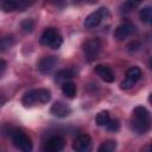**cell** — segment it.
<instances>
[{
	"mask_svg": "<svg viewBox=\"0 0 152 152\" xmlns=\"http://www.w3.org/2000/svg\"><path fill=\"white\" fill-rule=\"evenodd\" d=\"M139 17H140V19H141L142 23L148 24L151 21V19H152V8L150 6H146V7L141 8L140 10V13H139Z\"/></svg>",
	"mask_w": 152,
	"mask_h": 152,
	"instance_id": "cell-18",
	"label": "cell"
},
{
	"mask_svg": "<svg viewBox=\"0 0 152 152\" xmlns=\"http://www.w3.org/2000/svg\"><path fill=\"white\" fill-rule=\"evenodd\" d=\"M32 2L33 0H1V8L4 12L23 11Z\"/></svg>",
	"mask_w": 152,
	"mask_h": 152,
	"instance_id": "cell-8",
	"label": "cell"
},
{
	"mask_svg": "<svg viewBox=\"0 0 152 152\" xmlns=\"http://www.w3.org/2000/svg\"><path fill=\"white\" fill-rule=\"evenodd\" d=\"M108 17V10L106 7H101L96 10L95 12H91L86 19H84V26L87 28H94L101 24L103 19Z\"/></svg>",
	"mask_w": 152,
	"mask_h": 152,
	"instance_id": "cell-6",
	"label": "cell"
},
{
	"mask_svg": "<svg viewBox=\"0 0 152 152\" xmlns=\"http://www.w3.org/2000/svg\"><path fill=\"white\" fill-rule=\"evenodd\" d=\"M64 138L61 137V135H53L51 137L50 139H48L45 141V145H44V151L46 152H58V151H62L63 147H64Z\"/></svg>",
	"mask_w": 152,
	"mask_h": 152,
	"instance_id": "cell-10",
	"label": "cell"
},
{
	"mask_svg": "<svg viewBox=\"0 0 152 152\" xmlns=\"http://www.w3.org/2000/svg\"><path fill=\"white\" fill-rule=\"evenodd\" d=\"M144 0H126L124 6H122V11L124 12H131L132 10L137 8Z\"/></svg>",
	"mask_w": 152,
	"mask_h": 152,
	"instance_id": "cell-20",
	"label": "cell"
},
{
	"mask_svg": "<svg viewBox=\"0 0 152 152\" xmlns=\"http://www.w3.org/2000/svg\"><path fill=\"white\" fill-rule=\"evenodd\" d=\"M50 99H51V93L49 89L38 88V89H32L25 93L21 99V103L25 107H31L37 103H48Z\"/></svg>",
	"mask_w": 152,
	"mask_h": 152,
	"instance_id": "cell-2",
	"label": "cell"
},
{
	"mask_svg": "<svg viewBox=\"0 0 152 152\" xmlns=\"http://www.w3.org/2000/svg\"><path fill=\"white\" fill-rule=\"evenodd\" d=\"M75 77V71L72 69H62L56 74V82H66Z\"/></svg>",
	"mask_w": 152,
	"mask_h": 152,
	"instance_id": "cell-16",
	"label": "cell"
},
{
	"mask_svg": "<svg viewBox=\"0 0 152 152\" xmlns=\"http://www.w3.org/2000/svg\"><path fill=\"white\" fill-rule=\"evenodd\" d=\"M134 31H135V27L131 21H124L116 26V28L114 31V38L116 40H125Z\"/></svg>",
	"mask_w": 152,
	"mask_h": 152,
	"instance_id": "cell-9",
	"label": "cell"
},
{
	"mask_svg": "<svg viewBox=\"0 0 152 152\" xmlns=\"http://www.w3.org/2000/svg\"><path fill=\"white\" fill-rule=\"evenodd\" d=\"M141 78V70L138 66H132L126 71V77L125 80L121 82L120 88L124 90L131 89L132 87L135 86V83Z\"/></svg>",
	"mask_w": 152,
	"mask_h": 152,
	"instance_id": "cell-7",
	"label": "cell"
},
{
	"mask_svg": "<svg viewBox=\"0 0 152 152\" xmlns=\"http://www.w3.org/2000/svg\"><path fill=\"white\" fill-rule=\"evenodd\" d=\"M87 2H89V4H95V2H97V0H86Z\"/></svg>",
	"mask_w": 152,
	"mask_h": 152,
	"instance_id": "cell-25",
	"label": "cell"
},
{
	"mask_svg": "<svg viewBox=\"0 0 152 152\" xmlns=\"http://www.w3.org/2000/svg\"><path fill=\"white\" fill-rule=\"evenodd\" d=\"M109 112L108 110H102L96 115V124L99 126H106V124L109 121Z\"/></svg>",
	"mask_w": 152,
	"mask_h": 152,
	"instance_id": "cell-19",
	"label": "cell"
},
{
	"mask_svg": "<svg viewBox=\"0 0 152 152\" xmlns=\"http://www.w3.org/2000/svg\"><path fill=\"white\" fill-rule=\"evenodd\" d=\"M101 42L97 39V38H91V39H88L83 43L82 45V49H83V52H84V56L86 58L91 62L94 61L97 56H99V52L101 50Z\"/></svg>",
	"mask_w": 152,
	"mask_h": 152,
	"instance_id": "cell-4",
	"label": "cell"
},
{
	"mask_svg": "<svg viewBox=\"0 0 152 152\" xmlns=\"http://www.w3.org/2000/svg\"><path fill=\"white\" fill-rule=\"evenodd\" d=\"M12 141H13V145L24 151V152H28L32 150V141L31 139L28 138V135L21 131H13L12 133Z\"/></svg>",
	"mask_w": 152,
	"mask_h": 152,
	"instance_id": "cell-5",
	"label": "cell"
},
{
	"mask_svg": "<svg viewBox=\"0 0 152 152\" xmlns=\"http://www.w3.org/2000/svg\"><path fill=\"white\" fill-rule=\"evenodd\" d=\"M40 43L50 49H59L63 44V38L57 32V30L53 27H48L40 37Z\"/></svg>",
	"mask_w": 152,
	"mask_h": 152,
	"instance_id": "cell-3",
	"label": "cell"
},
{
	"mask_svg": "<svg viewBox=\"0 0 152 152\" xmlns=\"http://www.w3.org/2000/svg\"><path fill=\"white\" fill-rule=\"evenodd\" d=\"M6 66H7L6 61H4V59H1V58H0V75L6 70Z\"/></svg>",
	"mask_w": 152,
	"mask_h": 152,
	"instance_id": "cell-24",
	"label": "cell"
},
{
	"mask_svg": "<svg viewBox=\"0 0 152 152\" xmlns=\"http://www.w3.org/2000/svg\"><path fill=\"white\" fill-rule=\"evenodd\" d=\"M95 72L100 76L101 80H103L104 82L107 83H112L114 82L115 80V75H114V71L107 66V65H103V64H97L95 66Z\"/></svg>",
	"mask_w": 152,
	"mask_h": 152,
	"instance_id": "cell-12",
	"label": "cell"
},
{
	"mask_svg": "<svg viewBox=\"0 0 152 152\" xmlns=\"http://www.w3.org/2000/svg\"><path fill=\"white\" fill-rule=\"evenodd\" d=\"M62 91L63 94L66 96V97H75L76 96V93H77V88H76V84L74 82H63L62 83Z\"/></svg>",
	"mask_w": 152,
	"mask_h": 152,
	"instance_id": "cell-15",
	"label": "cell"
},
{
	"mask_svg": "<svg viewBox=\"0 0 152 152\" xmlns=\"http://www.w3.org/2000/svg\"><path fill=\"white\" fill-rule=\"evenodd\" d=\"M131 126L138 134H145L151 128V114L144 106H137L133 109L131 118Z\"/></svg>",
	"mask_w": 152,
	"mask_h": 152,
	"instance_id": "cell-1",
	"label": "cell"
},
{
	"mask_svg": "<svg viewBox=\"0 0 152 152\" xmlns=\"http://www.w3.org/2000/svg\"><path fill=\"white\" fill-rule=\"evenodd\" d=\"M106 127L109 132H118L120 128V124L116 119H109V121L106 124Z\"/></svg>",
	"mask_w": 152,
	"mask_h": 152,
	"instance_id": "cell-23",
	"label": "cell"
},
{
	"mask_svg": "<svg viewBox=\"0 0 152 152\" xmlns=\"http://www.w3.org/2000/svg\"><path fill=\"white\" fill-rule=\"evenodd\" d=\"M13 44H14V40H13V38L10 37V36L4 37V38H0V51L8 50Z\"/></svg>",
	"mask_w": 152,
	"mask_h": 152,
	"instance_id": "cell-21",
	"label": "cell"
},
{
	"mask_svg": "<svg viewBox=\"0 0 152 152\" xmlns=\"http://www.w3.org/2000/svg\"><path fill=\"white\" fill-rule=\"evenodd\" d=\"M90 145H91V139L88 134H81L78 135L74 142H72V148L76 151V152H86L90 148Z\"/></svg>",
	"mask_w": 152,
	"mask_h": 152,
	"instance_id": "cell-11",
	"label": "cell"
},
{
	"mask_svg": "<svg viewBox=\"0 0 152 152\" xmlns=\"http://www.w3.org/2000/svg\"><path fill=\"white\" fill-rule=\"evenodd\" d=\"M20 27L25 33H31L34 28V23L31 19H24L20 24Z\"/></svg>",
	"mask_w": 152,
	"mask_h": 152,
	"instance_id": "cell-22",
	"label": "cell"
},
{
	"mask_svg": "<svg viewBox=\"0 0 152 152\" xmlns=\"http://www.w3.org/2000/svg\"><path fill=\"white\" fill-rule=\"evenodd\" d=\"M70 112H71L70 107L68 104L63 103V102H59V101L55 102L52 104V107H51V113L55 116H58V118H64V116L69 115Z\"/></svg>",
	"mask_w": 152,
	"mask_h": 152,
	"instance_id": "cell-14",
	"label": "cell"
},
{
	"mask_svg": "<svg viewBox=\"0 0 152 152\" xmlns=\"http://www.w3.org/2000/svg\"><path fill=\"white\" fill-rule=\"evenodd\" d=\"M57 62H58L57 61V57H55V56H45V57H43L39 61V63H38V70L40 72H43V74H48V72H50L56 66Z\"/></svg>",
	"mask_w": 152,
	"mask_h": 152,
	"instance_id": "cell-13",
	"label": "cell"
},
{
	"mask_svg": "<svg viewBox=\"0 0 152 152\" xmlns=\"http://www.w3.org/2000/svg\"><path fill=\"white\" fill-rule=\"evenodd\" d=\"M115 148H116V141L108 139L101 144V146L97 148V151L99 152H113Z\"/></svg>",
	"mask_w": 152,
	"mask_h": 152,
	"instance_id": "cell-17",
	"label": "cell"
}]
</instances>
